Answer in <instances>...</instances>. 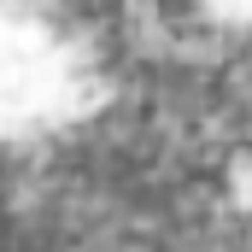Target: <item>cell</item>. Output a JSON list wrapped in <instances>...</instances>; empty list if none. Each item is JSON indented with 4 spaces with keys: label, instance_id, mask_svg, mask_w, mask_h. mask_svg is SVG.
Listing matches in <instances>:
<instances>
[{
    "label": "cell",
    "instance_id": "2",
    "mask_svg": "<svg viewBox=\"0 0 252 252\" xmlns=\"http://www.w3.org/2000/svg\"><path fill=\"white\" fill-rule=\"evenodd\" d=\"M211 12H223V18H252V0H205Z\"/></svg>",
    "mask_w": 252,
    "mask_h": 252
},
{
    "label": "cell",
    "instance_id": "1",
    "mask_svg": "<svg viewBox=\"0 0 252 252\" xmlns=\"http://www.w3.org/2000/svg\"><path fill=\"white\" fill-rule=\"evenodd\" d=\"M229 188H235V205L252 211V153H241V158L229 164Z\"/></svg>",
    "mask_w": 252,
    "mask_h": 252
}]
</instances>
